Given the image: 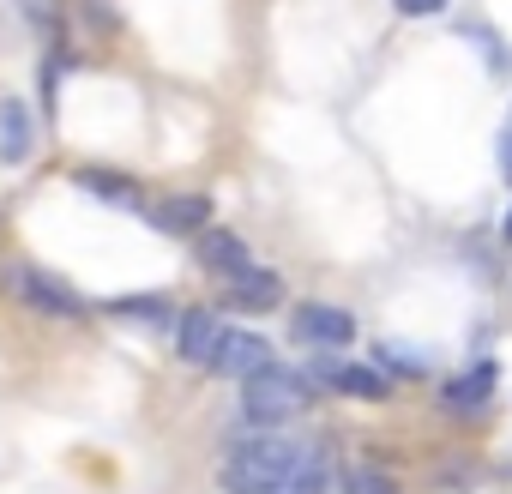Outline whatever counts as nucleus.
I'll use <instances>...</instances> for the list:
<instances>
[{
    "instance_id": "obj_1",
    "label": "nucleus",
    "mask_w": 512,
    "mask_h": 494,
    "mask_svg": "<svg viewBox=\"0 0 512 494\" xmlns=\"http://www.w3.org/2000/svg\"><path fill=\"white\" fill-rule=\"evenodd\" d=\"M308 464H314V446L260 434V440H241V446L223 458L217 482H223V494H284Z\"/></svg>"
},
{
    "instance_id": "obj_2",
    "label": "nucleus",
    "mask_w": 512,
    "mask_h": 494,
    "mask_svg": "<svg viewBox=\"0 0 512 494\" xmlns=\"http://www.w3.org/2000/svg\"><path fill=\"white\" fill-rule=\"evenodd\" d=\"M314 404V386L302 380V374H290V368H266V374H253V380H241V422L247 428H278V422H290L296 410H308Z\"/></svg>"
},
{
    "instance_id": "obj_3",
    "label": "nucleus",
    "mask_w": 512,
    "mask_h": 494,
    "mask_svg": "<svg viewBox=\"0 0 512 494\" xmlns=\"http://www.w3.org/2000/svg\"><path fill=\"white\" fill-rule=\"evenodd\" d=\"M290 338L296 344H314V350H344L356 338V314L350 308H332V302H302L290 314Z\"/></svg>"
},
{
    "instance_id": "obj_4",
    "label": "nucleus",
    "mask_w": 512,
    "mask_h": 494,
    "mask_svg": "<svg viewBox=\"0 0 512 494\" xmlns=\"http://www.w3.org/2000/svg\"><path fill=\"white\" fill-rule=\"evenodd\" d=\"M205 368L223 374V380H253V374H266V368H272V344H266L260 332H223Z\"/></svg>"
},
{
    "instance_id": "obj_5",
    "label": "nucleus",
    "mask_w": 512,
    "mask_h": 494,
    "mask_svg": "<svg viewBox=\"0 0 512 494\" xmlns=\"http://www.w3.org/2000/svg\"><path fill=\"white\" fill-rule=\"evenodd\" d=\"M13 290L25 296V308H37V314H55V320H73V314H85V302L61 284V278H49V272H37V266H19L13 272Z\"/></svg>"
},
{
    "instance_id": "obj_6",
    "label": "nucleus",
    "mask_w": 512,
    "mask_h": 494,
    "mask_svg": "<svg viewBox=\"0 0 512 494\" xmlns=\"http://www.w3.org/2000/svg\"><path fill=\"white\" fill-rule=\"evenodd\" d=\"M199 266L229 284V278H241V272L253 266V254H247V241H241L235 229H205V235H199Z\"/></svg>"
},
{
    "instance_id": "obj_7",
    "label": "nucleus",
    "mask_w": 512,
    "mask_h": 494,
    "mask_svg": "<svg viewBox=\"0 0 512 494\" xmlns=\"http://www.w3.org/2000/svg\"><path fill=\"white\" fill-rule=\"evenodd\" d=\"M494 380H500V368L494 362H476L470 374H458V380H446V410L452 416H482L488 410V398H494Z\"/></svg>"
},
{
    "instance_id": "obj_8",
    "label": "nucleus",
    "mask_w": 512,
    "mask_h": 494,
    "mask_svg": "<svg viewBox=\"0 0 512 494\" xmlns=\"http://www.w3.org/2000/svg\"><path fill=\"white\" fill-rule=\"evenodd\" d=\"M25 157H31V109L19 97H7L0 103V163L19 169Z\"/></svg>"
},
{
    "instance_id": "obj_9",
    "label": "nucleus",
    "mask_w": 512,
    "mask_h": 494,
    "mask_svg": "<svg viewBox=\"0 0 512 494\" xmlns=\"http://www.w3.org/2000/svg\"><path fill=\"white\" fill-rule=\"evenodd\" d=\"M205 217H211V199L205 193H175V199H163L151 211V223L169 229V235H193V229H205Z\"/></svg>"
},
{
    "instance_id": "obj_10",
    "label": "nucleus",
    "mask_w": 512,
    "mask_h": 494,
    "mask_svg": "<svg viewBox=\"0 0 512 494\" xmlns=\"http://www.w3.org/2000/svg\"><path fill=\"white\" fill-rule=\"evenodd\" d=\"M217 338H223V326H217V314L211 308H193V314H181V362H211V350H217Z\"/></svg>"
},
{
    "instance_id": "obj_11",
    "label": "nucleus",
    "mask_w": 512,
    "mask_h": 494,
    "mask_svg": "<svg viewBox=\"0 0 512 494\" xmlns=\"http://www.w3.org/2000/svg\"><path fill=\"white\" fill-rule=\"evenodd\" d=\"M229 302L247 308V314H266V308H278V278L260 272V266H247L241 278H229Z\"/></svg>"
},
{
    "instance_id": "obj_12",
    "label": "nucleus",
    "mask_w": 512,
    "mask_h": 494,
    "mask_svg": "<svg viewBox=\"0 0 512 494\" xmlns=\"http://www.w3.org/2000/svg\"><path fill=\"white\" fill-rule=\"evenodd\" d=\"M73 181H79L85 193H97V199H109V205H121V211H139V199H145V193H139V187H133L127 175H109V169H79Z\"/></svg>"
},
{
    "instance_id": "obj_13",
    "label": "nucleus",
    "mask_w": 512,
    "mask_h": 494,
    "mask_svg": "<svg viewBox=\"0 0 512 494\" xmlns=\"http://www.w3.org/2000/svg\"><path fill=\"white\" fill-rule=\"evenodd\" d=\"M320 380H332V386L350 392V398H386V386H392L380 368H356V362H350V368H320Z\"/></svg>"
},
{
    "instance_id": "obj_14",
    "label": "nucleus",
    "mask_w": 512,
    "mask_h": 494,
    "mask_svg": "<svg viewBox=\"0 0 512 494\" xmlns=\"http://www.w3.org/2000/svg\"><path fill=\"white\" fill-rule=\"evenodd\" d=\"M103 314H115V320H145V326H163V320H169V296H121V302H109Z\"/></svg>"
},
{
    "instance_id": "obj_15",
    "label": "nucleus",
    "mask_w": 512,
    "mask_h": 494,
    "mask_svg": "<svg viewBox=\"0 0 512 494\" xmlns=\"http://www.w3.org/2000/svg\"><path fill=\"white\" fill-rule=\"evenodd\" d=\"M374 356H380V368L392 362V368H398V374H410V380H422V374H434V362H428L422 350H410V344H398V338H380V350H374Z\"/></svg>"
},
{
    "instance_id": "obj_16",
    "label": "nucleus",
    "mask_w": 512,
    "mask_h": 494,
    "mask_svg": "<svg viewBox=\"0 0 512 494\" xmlns=\"http://www.w3.org/2000/svg\"><path fill=\"white\" fill-rule=\"evenodd\" d=\"M332 482H338V476H332L326 452H314V464H308V470H302V476H296V482H290L284 494H332Z\"/></svg>"
},
{
    "instance_id": "obj_17",
    "label": "nucleus",
    "mask_w": 512,
    "mask_h": 494,
    "mask_svg": "<svg viewBox=\"0 0 512 494\" xmlns=\"http://www.w3.org/2000/svg\"><path fill=\"white\" fill-rule=\"evenodd\" d=\"M344 494H392V482L380 470H350L344 476Z\"/></svg>"
},
{
    "instance_id": "obj_18",
    "label": "nucleus",
    "mask_w": 512,
    "mask_h": 494,
    "mask_svg": "<svg viewBox=\"0 0 512 494\" xmlns=\"http://www.w3.org/2000/svg\"><path fill=\"white\" fill-rule=\"evenodd\" d=\"M392 7L404 19H434V13H446V0H392Z\"/></svg>"
},
{
    "instance_id": "obj_19",
    "label": "nucleus",
    "mask_w": 512,
    "mask_h": 494,
    "mask_svg": "<svg viewBox=\"0 0 512 494\" xmlns=\"http://www.w3.org/2000/svg\"><path fill=\"white\" fill-rule=\"evenodd\" d=\"M500 169H506V181H512V133L500 139Z\"/></svg>"
},
{
    "instance_id": "obj_20",
    "label": "nucleus",
    "mask_w": 512,
    "mask_h": 494,
    "mask_svg": "<svg viewBox=\"0 0 512 494\" xmlns=\"http://www.w3.org/2000/svg\"><path fill=\"white\" fill-rule=\"evenodd\" d=\"M500 235H506V247H512V211H506V223H500Z\"/></svg>"
}]
</instances>
